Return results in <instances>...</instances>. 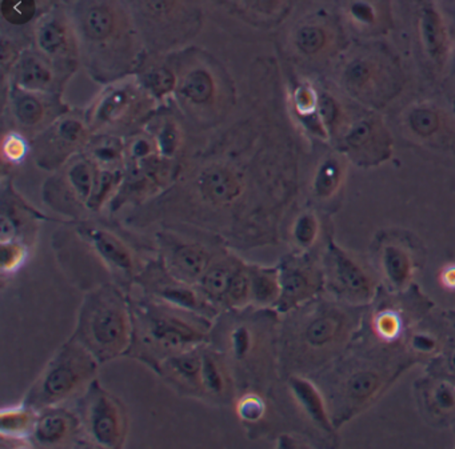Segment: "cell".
Returning a JSON list of instances; mask_svg holds the SVG:
<instances>
[{"instance_id": "obj_1", "label": "cell", "mask_w": 455, "mask_h": 449, "mask_svg": "<svg viewBox=\"0 0 455 449\" xmlns=\"http://www.w3.org/2000/svg\"><path fill=\"white\" fill-rule=\"evenodd\" d=\"M270 78V63L257 60L233 118L188 150L174 185L135 209L130 225H188L241 248L274 238L279 148L268 108Z\"/></svg>"}, {"instance_id": "obj_2", "label": "cell", "mask_w": 455, "mask_h": 449, "mask_svg": "<svg viewBox=\"0 0 455 449\" xmlns=\"http://www.w3.org/2000/svg\"><path fill=\"white\" fill-rule=\"evenodd\" d=\"M76 28L82 68L95 83L135 75L148 55L126 0H66Z\"/></svg>"}, {"instance_id": "obj_3", "label": "cell", "mask_w": 455, "mask_h": 449, "mask_svg": "<svg viewBox=\"0 0 455 449\" xmlns=\"http://www.w3.org/2000/svg\"><path fill=\"white\" fill-rule=\"evenodd\" d=\"M167 57L177 75L172 102L191 134H212L225 126L241 100L230 71L212 52L191 44Z\"/></svg>"}, {"instance_id": "obj_4", "label": "cell", "mask_w": 455, "mask_h": 449, "mask_svg": "<svg viewBox=\"0 0 455 449\" xmlns=\"http://www.w3.org/2000/svg\"><path fill=\"white\" fill-rule=\"evenodd\" d=\"M134 336L129 355L153 371L166 358L212 342L215 320L150 297H132Z\"/></svg>"}, {"instance_id": "obj_5", "label": "cell", "mask_w": 455, "mask_h": 449, "mask_svg": "<svg viewBox=\"0 0 455 449\" xmlns=\"http://www.w3.org/2000/svg\"><path fill=\"white\" fill-rule=\"evenodd\" d=\"M134 336L129 292L114 281L84 295L73 336L100 364L129 355Z\"/></svg>"}, {"instance_id": "obj_6", "label": "cell", "mask_w": 455, "mask_h": 449, "mask_svg": "<svg viewBox=\"0 0 455 449\" xmlns=\"http://www.w3.org/2000/svg\"><path fill=\"white\" fill-rule=\"evenodd\" d=\"M148 54L190 46L204 23V0H126Z\"/></svg>"}, {"instance_id": "obj_7", "label": "cell", "mask_w": 455, "mask_h": 449, "mask_svg": "<svg viewBox=\"0 0 455 449\" xmlns=\"http://www.w3.org/2000/svg\"><path fill=\"white\" fill-rule=\"evenodd\" d=\"M159 107L137 76L132 75L105 84L84 113L92 134L126 139L145 129Z\"/></svg>"}, {"instance_id": "obj_8", "label": "cell", "mask_w": 455, "mask_h": 449, "mask_svg": "<svg viewBox=\"0 0 455 449\" xmlns=\"http://www.w3.org/2000/svg\"><path fill=\"white\" fill-rule=\"evenodd\" d=\"M100 366L92 352L70 337L50 358L26 393L23 403L36 411L62 406L74 396L84 392L90 382L97 379Z\"/></svg>"}, {"instance_id": "obj_9", "label": "cell", "mask_w": 455, "mask_h": 449, "mask_svg": "<svg viewBox=\"0 0 455 449\" xmlns=\"http://www.w3.org/2000/svg\"><path fill=\"white\" fill-rule=\"evenodd\" d=\"M70 223L84 241L89 256L105 267L111 281L127 292L132 291L145 263L140 260L129 232L100 217Z\"/></svg>"}, {"instance_id": "obj_10", "label": "cell", "mask_w": 455, "mask_h": 449, "mask_svg": "<svg viewBox=\"0 0 455 449\" xmlns=\"http://www.w3.org/2000/svg\"><path fill=\"white\" fill-rule=\"evenodd\" d=\"M156 254L169 272L196 287L225 243L215 236L183 224H162L156 233Z\"/></svg>"}, {"instance_id": "obj_11", "label": "cell", "mask_w": 455, "mask_h": 449, "mask_svg": "<svg viewBox=\"0 0 455 449\" xmlns=\"http://www.w3.org/2000/svg\"><path fill=\"white\" fill-rule=\"evenodd\" d=\"M82 437L100 448H124L129 435V414L121 398L98 379L82 392L76 406Z\"/></svg>"}, {"instance_id": "obj_12", "label": "cell", "mask_w": 455, "mask_h": 449, "mask_svg": "<svg viewBox=\"0 0 455 449\" xmlns=\"http://www.w3.org/2000/svg\"><path fill=\"white\" fill-rule=\"evenodd\" d=\"M97 164L82 153L74 156L65 166L52 172L42 187L44 204L68 222L90 217L89 204L94 193L98 177Z\"/></svg>"}, {"instance_id": "obj_13", "label": "cell", "mask_w": 455, "mask_h": 449, "mask_svg": "<svg viewBox=\"0 0 455 449\" xmlns=\"http://www.w3.org/2000/svg\"><path fill=\"white\" fill-rule=\"evenodd\" d=\"M92 135L84 110L71 108L31 139V156L44 171H57L86 150Z\"/></svg>"}, {"instance_id": "obj_14", "label": "cell", "mask_w": 455, "mask_h": 449, "mask_svg": "<svg viewBox=\"0 0 455 449\" xmlns=\"http://www.w3.org/2000/svg\"><path fill=\"white\" fill-rule=\"evenodd\" d=\"M33 47L68 84L82 67L81 49L76 28L65 4L54 7L36 22Z\"/></svg>"}, {"instance_id": "obj_15", "label": "cell", "mask_w": 455, "mask_h": 449, "mask_svg": "<svg viewBox=\"0 0 455 449\" xmlns=\"http://www.w3.org/2000/svg\"><path fill=\"white\" fill-rule=\"evenodd\" d=\"M243 311H228V319L223 323L215 320L212 332L218 334L220 344H212L220 351L230 363L234 371L251 374L252 366H257L262 358L266 336L262 331L267 328L263 318H257V312Z\"/></svg>"}, {"instance_id": "obj_16", "label": "cell", "mask_w": 455, "mask_h": 449, "mask_svg": "<svg viewBox=\"0 0 455 449\" xmlns=\"http://www.w3.org/2000/svg\"><path fill=\"white\" fill-rule=\"evenodd\" d=\"M62 94L34 92L4 86V127L25 132L30 139L71 110Z\"/></svg>"}, {"instance_id": "obj_17", "label": "cell", "mask_w": 455, "mask_h": 449, "mask_svg": "<svg viewBox=\"0 0 455 449\" xmlns=\"http://www.w3.org/2000/svg\"><path fill=\"white\" fill-rule=\"evenodd\" d=\"M134 286L140 287L143 296L207 316L212 320H217L220 315V311L210 304L196 287L172 276L158 254L145 262Z\"/></svg>"}, {"instance_id": "obj_18", "label": "cell", "mask_w": 455, "mask_h": 449, "mask_svg": "<svg viewBox=\"0 0 455 449\" xmlns=\"http://www.w3.org/2000/svg\"><path fill=\"white\" fill-rule=\"evenodd\" d=\"M347 320V315L339 308L319 305L303 316L295 326L294 339H287V344L298 350L295 353L302 358L331 353L350 329Z\"/></svg>"}, {"instance_id": "obj_19", "label": "cell", "mask_w": 455, "mask_h": 449, "mask_svg": "<svg viewBox=\"0 0 455 449\" xmlns=\"http://www.w3.org/2000/svg\"><path fill=\"white\" fill-rule=\"evenodd\" d=\"M52 222L65 223L68 220L52 219L31 206L15 188L12 177H4L2 185V214H0V243L4 241H28L34 246L38 233L39 223Z\"/></svg>"}, {"instance_id": "obj_20", "label": "cell", "mask_w": 455, "mask_h": 449, "mask_svg": "<svg viewBox=\"0 0 455 449\" xmlns=\"http://www.w3.org/2000/svg\"><path fill=\"white\" fill-rule=\"evenodd\" d=\"M4 84L20 87L34 92L62 94L68 84L63 83L55 68L34 49L26 47L15 60L6 75L2 76Z\"/></svg>"}, {"instance_id": "obj_21", "label": "cell", "mask_w": 455, "mask_h": 449, "mask_svg": "<svg viewBox=\"0 0 455 449\" xmlns=\"http://www.w3.org/2000/svg\"><path fill=\"white\" fill-rule=\"evenodd\" d=\"M223 15L249 30L268 31L290 12L292 0H210Z\"/></svg>"}, {"instance_id": "obj_22", "label": "cell", "mask_w": 455, "mask_h": 449, "mask_svg": "<svg viewBox=\"0 0 455 449\" xmlns=\"http://www.w3.org/2000/svg\"><path fill=\"white\" fill-rule=\"evenodd\" d=\"M145 129L153 137L159 154L164 158L182 161L188 155L191 132L172 100L158 108Z\"/></svg>"}, {"instance_id": "obj_23", "label": "cell", "mask_w": 455, "mask_h": 449, "mask_svg": "<svg viewBox=\"0 0 455 449\" xmlns=\"http://www.w3.org/2000/svg\"><path fill=\"white\" fill-rule=\"evenodd\" d=\"M278 267L282 295L273 311L287 313L297 310L316 294L321 275L318 270H314L313 265L298 256L287 257Z\"/></svg>"}, {"instance_id": "obj_24", "label": "cell", "mask_w": 455, "mask_h": 449, "mask_svg": "<svg viewBox=\"0 0 455 449\" xmlns=\"http://www.w3.org/2000/svg\"><path fill=\"white\" fill-rule=\"evenodd\" d=\"M82 437L81 420L76 411L62 406H47L38 411L34 427V445L44 448H60L76 443Z\"/></svg>"}, {"instance_id": "obj_25", "label": "cell", "mask_w": 455, "mask_h": 449, "mask_svg": "<svg viewBox=\"0 0 455 449\" xmlns=\"http://www.w3.org/2000/svg\"><path fill=\"white\" fill-rule=\"evenodd\" d=\"M330 256L329 278L338 294L345 295L356 303L367 302L374 292L369 273L340 249L332 248Z\"/></svg>"}, {"instance_id": "obj_26", "label": "cell", "mask_w": 455, "mask_h": 449, "mask_svg": "<svg viewBox=\"0 0 455 449\" xmlns=\"http://www.w3.org/2000/svg\"><path fill=\"white\" fill-rule=\"evenodd\" d=\"M210 344V343H209ZM204 347L186 351L166 358L159 366L156 374H161L175 390L182 395L204 398L202 384V363H204Z\"/></svg>"}, {"instance_id": "obj_27", "label": "cell", "mask_w": 455, "mask_h": 449, "mask_svg": "<svg viewBox=\"0 0 455 449\" xmlns=\"http://www.w3.org/2000/svg\"><path fill=\"white\" fill-rule=\"evenodd\" d=\"M204 398L228 403L235 393V376L226 356L214 345H204L202 363Z\"/></svg>"}, {"instance_id": "obj_28", "label": "cell", "mask_w": 455, "mask_h": 449, "mask_svg": "<svg viewBox=\"0 0 455 449\" xmlns=\"http://www.w3.org/2000/svg\"><path fill=\"white\" fill-rule=\"evenodd\" d=\"M242 257L236 256L225 247L196 284L202 296L217 310L225 311L226 296L230 288L231 279Z\"/></svg>"}, {"instance_id": "obj_29", "label": "cell", "mask_w": 455, "mask_h": 449, "mask_svg": "<svg viewBox=\"0 0 455 449\" xmlns=\"http://www.w3.org/2000/svg\"><path fill=\"white\" fill-rule=\"evenodd\" d=\"M135 76L143 89L156 100L159 106L172 102L175 84H177V75L167 54H148V52Z\"/></svg>"}, {"instance_id": "obj_30", "label": "cell", "mask_w": 455, "mask_h": 449, "mask_svg": "<svg viewBox=\"0 0 455 449\" xmlns=\"http://www.w3.org/2000/svg\"><path fill=\"white\" fill-rule=\"evenodd\" d=\"M38 411L20 403L17 406H4L0 411V436L4 446L12 448H30L34 446L31 436L36 427Z\"/></svg>"}, {"instance_id": "obj_31", "label": "cell", "mask_w": 455, "mask_h": 449, "mask_svg": "<svg viewBox=\"0 0 455 449\" xmlns=\"http://www.w3.org/2000/svg\"><path fill=\"white\" fill-rule=\"evenodd\" d=\"M290 390L292 398L297 401L303 414L322 429L330 432L331 430V421H330L329 414H327L326 403L322 398L318 388L300 374H291L289 377Z\"/></svg>"}, {"instance_id": "obj_32", "label": "cell", "mask_w": 455, "mask_h": 449, "mask_svg": "<svg viewBox=\"0 0 455 449\" xmlns=\"http://www.w3.org/2000/svg\"><path fill=\"white\" fill-rule=\"evenodd\" d=\"M250 284H251V308L274 310L281 299V272L279 267L249 263Z\"/></svg>"}, {"instance_id": "obj_33", "label": "cell", "mask_w": 455, "mask_h": 449, "mask_svg": "<svg viewBox=\"0 0 455 449\" xmlns=\"http://www.w3.org/2000/svg\"><path fill=\"white\" fill-rule=\"evenodd\" d=\"M100 169H124L126 139L116 135L94 134L84 151Z\"/></svg>"}, {"instance_id": "obj_34", "label": "cell", "mask_w": 455, "mask_h": 449, "mask_svg": "<svg viewBox=\"0 0 455 449\" xmlns=\"http://www.w3.org/2000/svg\"><path fill=\"white\" fill-rule=\"evenodd\" d=\"M380 268L391 288H404L412 275V259L402 247L387 246L380 256Z\"/></svg>"}, {"instance_id": "obj_35", "label": "cell", "mask_w": 455, "mask_h": 449, "mask_svg": "<svg viewBox=\"0 0 455 449\" xmlns=\"http://www.w3.org/2000/svg\"><path fill=\"white\" fill-rule=\"evenodd\" d=\"M383 384V374L377 369L362 368L348 374L345 396L351 406H364Z\"/></svg>"}, {"instance_id": "obj_36", "label": "cell", "mask_w": 455, "mask_h": 449, "mask_svg": "<svg viewBox=\"0 0 455 449\" xmlns=\"http://www.w3.org/2000/svg\"><path fill=\"white\" fill-rule=\"evenodd\" d=\"M0 151L4 169H14L28 161L33 153V146L30 138L25 132L15 129H4Z\"/></svg>"}, {"instance_id": "obj_37", "label": "cell", "mask_w": 455, "mask_h": 449, "mask_svg": "<svg viewBox=\"0 0 455 449\" xmlns=\"http://www.w3.org/2000/svg\"><path fill=\"white\" fill-rule=\"evenodd\" d=\"M251 307L249 263L239 260L226 296L225 311H243Z\"/></svg>"}, {"instance_id": "obj_38", "label": "cell", "mask_w": 455, "mask_h": 449, "mask_svg": "<svg viewBox=\"0 0 455 449\" xmlns=\"http://www.w3.org/2000/svg\"><path fill=\"white\" fill-rule=\"evenodd\" d=\"M33 246L28 241L14 239V240L0 243V271L4 278L20 272L30 259Z\"/></svg>"}, {"instance_id": "obj_39", "label": "cell", "mask_w": 455, "mask_h": 449, "mask_svg": "<svg viewBox=\"0 0 455 449\" xmlns=\"http://www.w3.org/2000/svg\"><path fill=\"white\" fill-rule=\"evenodd\" d=\"M426 406L434 416H449L455 412V388L449 382H433L423 390Z\"/></svg>"}, {"instance_id": "obj_40", "label": "cell", "mask_w": 455, "mask_h": 449, "mask_svg": "<svg viewBox=\"0 0 455 449\" xmlns=\"http://www.w3.org/2000/svg\"><path fill=\"white\" fill-rule=\"evenodd\" d=\"M235 411L239 420L246 427L259 424L267 414V403L265 398L255 390H247L236 398Z\"/></svg>"}, {"instance_id": "obj_41", "label": "cell", "mask_w": 455, "mask_h": 449, "mask_svg": "<svg viewBox=\"0 0 455 449\" xmlns=\"http://www.w3.org/2000/svg\"><path fill=\"white\" fill-rule=\"evenodd\" d=\"M326 42V34L319 26L303 23L292 34V46L299 54L311 57L316 54Z\"/></svg>"}, {"instance_id": "obj_42", "label": "cell", "mask_w": 455, "mask_h": 449, "mask_svg": "<svg viewBox=\"0 0 455 449\" xmlns=\"http://www.w3.org/2000/svg\"><path fill=\"white\" fill-rule=\"evenodd\" d=\"M372 331L383 343L395 342L403 331L402 316L394 310H382L372 319Z\"/></svg>"}, {"instance_id": "obj_43", "label": "cell", "mask_w": 455, "mask_h": 449, "mask_svg": "<svg viewBox=\"0 0 455 449\" xmlns=\"http://www.w3.org/2000/svg\"><path fill=\"white\" fill-rule=\"evenodd\" d=\"M316 233H318V223L311 214L300 215L292 224V240L299 249L310 248L315 241Z\"/></svg>"}, {"instance_id": "obj_44", "label": "cell", "mask_w": 455, "mask_h": 449, "mask_svg": "<svg viewBox=\"0 0 455 449\" xmlns=\"http://www.w3.org/2000/svg\"><path fill=\"white\" fill-rule=\"evenodd\" d=\"M339 179V169L331 161H327L319 169L314 182V190L318 196H329L337 187Z\"/></svg>"}, {"instance_id": "obj_45", "label": "cell", "mask_w": 455, "mask_h": 449, "mask_svg": "<svg viewBox=\"0 0 455 449\" xmlns=\"http://www.w3.org/2000/svg\"><path fill=\"white\" fill-rule=\"evenodd\" d=\"M423 38L431 52L435 54L441 49L442 30L438 17L431 10H426L422 18Z\"/></svg>"}, {"instance_id": "obj_46", "label": "cell", "mask_w": 455, "mask_h": 449, "mask_svg": "<svg viewBox=\"0 0 455 449\" xmlns=\"http://www.w3.org/2000/svg\"><path fill=\"white\" fill-rule=\"evenodd\" d=\"M292 106L298 115L306 118L315 110V95L313 90L306 84H299L292 91Z\"/></svg>"}, {"instance_id": "obj_47", "label": "cell", "mask_w": 455, "mask_h": 449, "mask_svg": "<svg viewBox=\"0 0 455 449\" xmlns=\"http://www.w3.org/2000/svg\"><path fill=\"white\" fill-rule=\"evenodd\" d=\"M350 15L359 25H372L375 22V10L364 0L354 2L350 6Z\"/></svg>"}, {"instance_id": "obj_48", "label": "cell", "mask_w": 455, "mask_h": 449, "mask_svg": "<svg viewBox=\"0 0 455 449\" xmlns=\"http://www.w3.org/2000/svg\"><path fill=\"white\" fill-rule=\"evenodd\" d=\"M436 340L434 339L433 335L426 334V332H419L415 334L411 339V347L415 352L419 353H431L435 351Z\"/></svg>"}, {"instance_id": "obj_49", "label": "cell", "mask_w": 455, "mask_h": 449, "mask_svg": "<svg viewBox=\"0 0 455 449\" xmlns=\"http://www.w3.org/2000/svg\"><path fill=\"white\" fill-rule=\"evenodd\" d=\"M439 279H441V284L443 288L455 291V264L444 267Z\"/></svg>"}, {"instance_id": "obj_50", "label": "cell", "mask_w": 455, "mask_h": 449, "mask_svg": "<svg viewBox=\"0 0 455 449\" xmlns=\"http://www.w3.org/2000/svg\"><path fill=\"white\" fill-rule=\"evenodd\" d=\"M63 2H66V0H63Z\"/></svg>"}]
</instances>
